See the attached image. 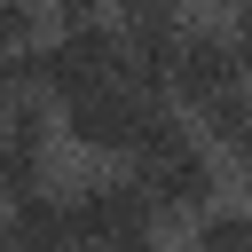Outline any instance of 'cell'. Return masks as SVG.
Segmentation results:
<instances>
[{
    "mask_svg": "<svg viewBox=\"0 0 252 252\" xmlns=\"http://www.w3.org/2000/svg\"><path fill=\"white\" fill-rule=\"evenodd\" d=\"M228 39H236V55L252 71V0H228Z\"/></svg>",
    "mask_w": 252,
    "mask_h": 252,
    "instance_id": "cell-12",
    "label": "cell"
},
{
    "mask_svg": "<svg viewBox=\"0 0 252 252\" xmlns=\"http://www.w3.org/2000/svg\"><path fill=\"white\" fill-rule=\"evenodd\" d=\"M158 110H165V94H134L126 79H110V87L63 102V142L87 150V158H134Z\"/></svg>",
    "mask_w": 252,
    "mask_h": 252,
    "instance_id": "cell-2",
    "label": "cell"
},
{
    "mask_svg": "<svg viewBox=\"0 0 252 252\" xmlns=\"http://www.w3.org/2000/svg\"><path fill=\"white\" fill-rule=\"evenodd\" d=\"M126 24H181V0H110Z\"/></svg>",
    "mask_w": 252,
    "mask_h": 252,
    "instance_id": "cell-11",
    "label": "cell"
},
{
    "mask_svg": "<svg viewBox=\"0 0 252 252\" xmlns=\"http://www.w3.org/2000/svg\"><path fill=\"white\" fill-rule=\"evenodd\" d=\"M118 55H126V32L94 16V24H63L47 47H32V71H39L47 102H79V94L118 79Z\"/></svg>",
    "mask_w": 252,
    "mask_h": 252,
    "instance_id": "cell-1",
    "label": "cell"
},
{
    "mask_svg": "<svg viewBox=\"0 0 252 252\" xmlns=\"http://www.w3.org/2000/svg\"><path fill=\"white\" fill-rule=\"evenodd\" d=\"M47 0H0V47H39Z\"/></svg>",
    "mask_w": 252,
    "mask_h": 252,
    "instance_id": "cell-9",
    "label": "cell"
},
{
    "mask_svg": "<svg viewBox=\"0 0 252 252\" xmlns=\"http://www.w3.org/2000/svg\"><path fill=\"white\" fill-rule=\"evenodd\" d=\"M173 63H181V24H126L118 79H126L134 94H165V102H173Z\"/></svg>",
    "mask_w": 252,
    "mask_h": 252,
    "instance_id": "cell-6",
    "label": "cell"
},
{
    "mask_svg": "<svg viewBox=\"0 0 252 252\" xmlns=\"http://www.w3.org/2000/svg\"><path fill=\"white\" fill-rule=\"evenodd\" d=\"M236 181H244V189H252V134H244V142H236Z\"/></svg>",
    "mask_w": 252,
    "mask_h": 252,
    "instance_id": "cell-13",
    "label": "cell"
},
{
    "mask_svg": "<svg viewBox=\"0 0 252 252\" xmlns=\"http://www.w3.org/2000/svg\"><path fill=\"white\" fill-rule=\"evenodd\" d=\"M189 252H252V205H213V213H197Z\"/></svg>",
    "mask_w": 252,
    "mask_h": 252,
    "instance_id": "cell-8",
    "label": "cell"
},
{
    "mask_svg": "<svg viewBox=\"0 0 252 252\" xmlns=\"http://www.w3.org/2000/svg\"><path fill=\"white\" fill-rule=\"evenodd\" d=\"M94 252H165V244H158V220H134V228H118V236H102Z\"/></svg>",
    "mask_w": 252,
    "mask_h": 252,
    "instance_id": "cell-10",
    "label": "cell"
},
{
    "mask_svg": "<svg viewBox=\"0 0 252 252\" xmlns=\"http://www.w3.org/2000/svg\"><path fill=\"white\" fill-rule=\"evenodd\" d=\"M47 165H55V126H47V94H24L8 118H0V197H39L47 189Z\"/></svg>",
    "mask_w": 252,
    "mask_h": 252,
    "instance_id": "cell-4",
    "label": "cell"
},
{
    "mask_svg": "<svg viewBox=\"0 0 252 252\" xmlns=\"http://www.w3.org/2000/svg\"><path fill=\"white\" fill-rule=\"evenodd\" d=\"M0 244L8 252H79V236H71V213H63V197H16L8 205V220H0Z\"/></svg>",
    "mask_w": 252,
    "mask_h": 252,
    "instance_id": "cell-7",
    "label": "cell"
},
{
    "mask_svg": "<svg viewBox=\"0 0 252 252\" xmlns=\"http://www.w3.org/2000/svg\"><path fill=\"white\" fill-rule=\"evenodd\" d=\"M244 79H252V71H244V55H236V39H228V32H181V63H173V102L205 110V102L236 94Z\"/></svg>",
    "mask_w": 252,
    "mask_h": 252,
    "instance_id": "cell-5",
    "label": "cell"
},
{
    "mask_svg": "<svg viewBox=\"0 0 252 252\" xmlns=\"http://www.w3.org/2000/svg\"><path fill=\"white\" fill-rule=\"evenodd\" d=\"M134 181L150 189V205H158L165 228H173V220H197V213L220 205V165H213V142H197V134H173L165 150L134 158Z\"/></svg>",
    "mask_w": 252,
    "mask_h": 252,
    "instance_id": "cell-3",
    "label": "cell"
}]
</instances>
